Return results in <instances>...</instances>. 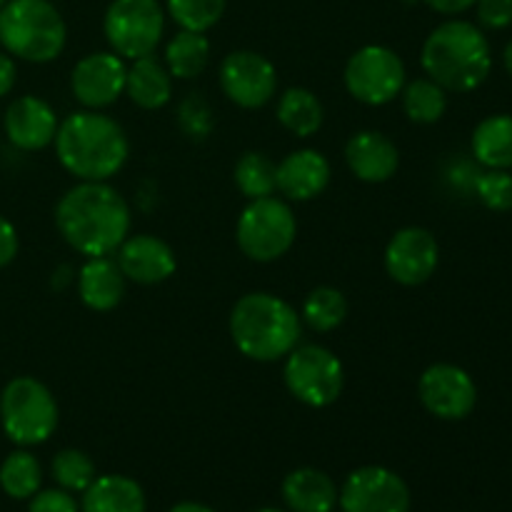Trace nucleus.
Instances as JSON below:
<instances>
[{"label": "nucleus", "mask_w": 512, "mask_h": 512, "mask_svg": "<svg viewBox=\"0 0 512 512\" xmlns=\"http://www.w3.org/2000/svg\"><path fill=\"white\" fill-rule=\"evenodd\" d=\"M133 213L118 188L108 183H75L55 205L60 238L83 258L113 255L130 235Z\"/></svg>", "instance_id": "f257e3e1"}, {"label": "nucleus", "mask_w": 512, "mask_h": 512, "mask_svg": "<svg viewBox=\"0 0 512 512\" xmlns=\"http://www.w3.org/2000/svg\"><path fill=\"white\" fill-rule=\"evenodd\" d=\"M53 145L65 173L80 183H108L130 158L128 133L105 110L83 108L65 115Z\"/></svg>", "instance_id": "f03ea898"}, {"label": "nucleus", "mask_w": 512, "mask_h": 512, "mask_svg": "<svg viewBox=\"0 0 512 512\" xmlns=\"http://www.w3.org/2000/svg\"><path fill=\"white\" fill-rule=\"evenodd\" d=\"M420 65L448 93H473L493 70V50L480 25L453 18L430 30Z\"/></svg>", "instance_id": "7ed1b4c3"}, {"label": "nucleus", "mask_w": 512, "mask_h": 512, "mask_svg": "<svg viewBox=\"0 0 512 512\" xmlns=\"http://www.w3.org/2000/svg\"><path fill=\"white\" fill-rule=\"evenodd\" d=\"M230 338L255 363H278L303 338L300 313L285 298L265 290L245 293L230 310Z\"/></svg>", "instance_id": "20e7f679"}, {"label": "nucleus", "mask_w": 512, "mask_h": 512, "mask_svg": "<svg viewBox=\"0 0 512 512\" xmlns=\"http://www.w3.org/2000/svg\"><path fill=\"white\" fill-rule=\"evenodd\" d=\"M68 25L50 0H8L0 8V45L25 63L45 65L63 55Z\"/></svg>", "instance_id": "39448f33"}, {"label": "nucleus", "mask_w": 512, "mask_h": 512, "mask_svg": "<svg viewBox=\"0 0 512 512\" xmlns=\"http://www.w3.org/2000/svg\"><path fill=\"white\" fill-rule=\"evenodd\" d=\"M58 403L50 388L30 375H18L0 393V425L10 443L33 448L53 438L58 430Z\"/></svg>", "instance_id": "423d86ee"}, {"label": "nucleus", "mask_w": 512, "mask_h": 512, "mask_svg": "<svg viewBox=\"0 0 512 512\" xmlns=\"http://www.w3.org/2000/svg\"><path fill=\"white\" fill-rule=\"evenodd\" d=\"M298 238V220L283 198L248 200L235 223V243L253 263H275L290 253Z\"/></svg>", "instance_id": "0eeeda50"}, {"label": "nucleus", "mask_w": 512, "mask_h": 512, "mask_svg": "<svg viewBox=\"0 0 512 512\" xmlns=\"http://www.w3.org/2000/svg\"><path fill=\"white\" fill-rule=\"evenodd\" d=\"M283 380L288 393L308 408L323 410L338 403L345 388V368L338 355L318 343L295 345L285 355Z\"/></svg>", "instance_id": "6e6552de"}, {"label": "nucleus", "mask_w": 512, "mask_h": 512, "mask_svg": "<svg viewBox=\"0 0 512 512\" xmlns=\"http://www.w3.org/2000/svg\"><path fill=\"white\" fill-rule=\"evenodd\" d=\"M165 5L160 0H110L103 15L108 48L123 60L155 55L165 35Z\"/></svg>", "instance_id": "1a4fd4ad"}, {"label": "nucleus", "mask_w": 512, "mask_h": 512, "mask_svg": "<svg viewBox=\"0 0 512 512\" xmlns=\"http://www.w3.org/2000/svg\"><path fill=\"white\" fill-rule=\"evenodd\" d=\"M343 83L358 103L380 108L400 98L408 83V70L403 58L388 45H363L345 63Z\"/></svg>", "instance_id": "9d476101"}, {"label": "nucleus", "mask_w": 512, "mask_h": 512, "mask_svg": "<svg viewBox=\"0 0 512 512\" xmlns=\"http://www.w3.org/2000/svg\"><path fill=\"white\" fill-rule=\"evenodd\" d=\"M218 83L225 98L243 110H260L278 95V70L255 50H233L220 60Z\"/></svg>", "instance_id": "9b49d317"}, {"label": "nucleus", "mask_w": 512, "mask_h": 512, "mask_svg": "<svg viewBox=\"0 0 512 512\" xmlns=\"http://www.w3.org/2000/svg\"><path fill=\"white\" fill-rule=\"evenodd\" d=\"M338 505L343 512H410L413 495L395 470L363 465L345 478Z\"/></svg>", "instance_id": "f8f14e48"}, {"label": "nucleus", "mask_w": 512, "mask_h": 512, "mask_svg": "<svg viewBox=\"0 0 512 512\" xmlns=\"http://www.w3.org/2000/svg\"><path fill=\"white\" fill-rule=\"evenodd\" d=\"M418 398L433 418L465 420L478 405V385L468 370L453 363H435L418 378Z\"/></svg>", "instance_id": "ddd939ff"}, {"label": "nucleus", "mask_w": 512, "mask_h": 512, "mask_svg": "<svg viewBox=\"0 0 512 512\" xmlns=\"http://www.w3.org/2000/svg\"><path fill=\"white\" fill-rule=\"evenodd\" d=\"M385 273L403 288H418L428 283L440 263V245L430 230L408 225L393 233L385 245Z\"/></svg>", "instance_id": "4468645a"}, {"label": "nucleus", "mask_w": 512, "mask_h": 512, "mask_svg": "<svg viewBox=\"0 0 512 512\" xmlns=\"http://www.w3.org/2000/svg\"><path fill=\"white\" fill-rule=\"evenodd\" d=\"M125 75L128 60L115 55L113 50L88 53L75 63L70 73V93L83 108L105 110L125 95Z\"/></svg>", "instance_id": "2eb2a0df"}, {"label": "nucleus", "mask_w": 512, "mask_h": 512, "mask_svg": "<svg viewBox=\"0 0 512 512\" xmlns=\"http://www.w3.org/2000/svg\"><path fill=\"white\" fill-rule=\"evenodd\" d=\"M115 263L123 270L125 280L135 285H160L178 270L175 250L163 238L150 233L128 235L115 250Z\"/></svg>", "instance_id": "dca6fc26"}, {"label": "nucleus", "mask_w": 512, "mask_h": 512, "mask_svg": "<svg viewBox=\"0 0 512 512\" xmlns=\"http://www.w3.org/2000/svg\"><path fill=\"white\" fill-rule=\"evenodd\" d=\"M58 125L60 120L53 105L45 103L38 95L15 98L3 115V128L10 145L23 153H38L53 145Z\"/></svg>", "instance_id": "f3484780"}, {"label": "nucleus", "mask_w": 512, "mask_h": 512, "mask_svg": "<svg viewBox=\"0 0 512 512\" xmlns=\"http://www.w3.org/2000/svg\"><path fill=\"white\" fill-rule=\"evenodd\" d=\"M333 168L330 160L315 148H300L285 155L278 163V193L288 203H308L328 190Z\"/></svg>", "instance_id": "a211bd4d"}, {"label": "nucleus", "mask_w": 512, "mask_h": 512, "mask_svg": "<svg viewBox=\"0 0 512 512\" xmlns=\"http://www.w3.org/2000/svg\"><path fill=\"white\" fill-rule=\"evenodd\" d=\"M345 165L363 183H388L400 168V150L380 130H360L345 143Z\"/></svg>", "instance_id": "6ab92c4d"}, {"label": "nucleus", "mask_w": 512, "mask_h": 512, "mask_svg": "<svg viewBox=\"0 0 512 512\" xmlns=\"http://www.w3.org/2000/svg\"><path fill=\"white\" fill-rule=\"evenodd\" d=\"M75 288H78V298L85 308L93 313H110L123 303L128 280L115 258L103 255V258H85L75 275Z\"/></svg>", "instance_id": "aec40b11"}, {"label": "nucleus", "mask_w": 512, "mask_h": 512, "mask_svg": "<svg viewBox=\"0 0 512 512\" xmlns=\"http://www.w3.org/2000/svg\"><path fill=\"white\" fill-rule=\"evenodd\" d=\"M338 485L318 468H298L285 475L283 493L290 512H333L338 505Z\"/></svg>", "instance_id": "412c9836"}, {"label": "nucleus", "mask_w": 512, "mask_h": 512, "mask_svg": "<svg viewBox=\"0 0 512 512\" xmlns=\"http://www.w3.org/2000/svg\"><path fill=\"white\" fill-rule=\"evenodd\" d=\"M125 95L140 110H160L173 100V75L155 55L130 60L125 75Z\"/></svg>", "instance_id": "4be33fe9"}, {"label": "nucleus", "mask_w": 512, "mask_h": 512, "mask_svg": "<svg viewBox=\"0 0 512 512\" xmlns=\"http://www.w3.org/2000/svg\"><path fill=\"white\" fill-rule=\"evenodd\" d=\"M80 498V512H145L143 488L128 475H98Z\"/></svg>", "instance_id": "5701e85b"}, {"label": "nucleus", "mask_w": 512, "mask_h": 512, "mask_svg": "<svg viewBox=\"0 0 512 512\" xmlns=\"http://www.w3.org/2000/svg\"><path fill=\"white\" fill-rule=\"evenodd\" d=\"M275 118L295 138H313L325 123V108L318 95L308 88H288L278 95Z\"/></svg>", "instance_id": "b1692460"}, {"label": "nucleus", "mask_w": 512, "mask_h": 512, "mask_svg": "<svg viewBox=\"0 0 512 512\" xmlns=\"http://www.w3.org/2000/svg\"><path fill=\"white\" fill-rule=\"evenodd\" d=\"M475 160L488 170L512 168V115L498 113L480 120L470 140Z\"/></svg>", "instance_id": "393cba45"}, {"label": "nucleus", "mask_w": 512, "mask_h": 512, "mask_svg": "<svg viewBox=\"0 0 512 512\" xmlns=\"http://www.w3.org/2000/svg\"><path fill=\"white\" fill-rule=\"evenodd\" d=\"M163 63L173 80H195L210 65V40L205 33L178 30L168 40L163 53Z\"/></svg>", "instance_id": "a878e982"}, {"label": "nucleus", "mask_w": 512, "mask_h": 512, "mask_svg": "<svg viewBox=\"0 0 512 512\" xmlns=\"http://www.w3.org/2000/svg\"><path fill=\"white\" fill-rule=\"evenodd\" d=\"M348 298L333 285H318L310 290L300 308V320L315 333H333L348 318Z\"/></svg>", "instance_id": "bb28decb"}, {"label": "nucleus", "mask_w": 512, "mask_h": 512, "mask_svg": "<svg viewBox=\"0 0 512 512\" xmlns=\"http://www.w3.org/2000/svg\"><path fill=\"white\" fill-rule=\"evenodd\" d=\"M278 163L270 155L260 153V150H248L238 158L233 170L235 188L240 190L245 200H260L270 198L278 193Z\"/></svg>", "instance_id": "cd10ccee"}, {"label": "nucleus", "mask_w": 512, "mask_h": 512, "mask_svg": "<svg viewBox=\"0 0 512 512\" xmlns=\"http://www.w3.org/2000/svg\"><path fill=\"white\" fill-rule=\"evenodd\" d=\"M400 100H403L405 115L415 125L438 123L445 115V110H448V90L440 88L428 75L405 83Z\"/></svg>", "instance_id": "c85d7f7f"}, {"label": "nucleus", "mask_w": 512, "mask_h": 512, "mask_svg": "<svg viewBox=\"0 0 512 512\" xmlns=\"http://www.w3.org/2000/svg\"><path fill=\"white\" fill-rule=\"evenodd\" d=\"M43 485V468L30 450H13L0 465V488L13 500H30Z\"/></svg>", "instance_id": "c756f323"}, {"label": "nucleus", "mask_w": 512, "mask_h": 512, "mask_svg": "<svg viewBox=\"0 0 512 512\" xmlns=\"http://www.w3.org/2000/svg\"><path fill=\"white\" fill-rule=\"evenodd\" d=\"M228 0H165V13L178 30L208 33L223 20Z\"/></svg>", "instance_id": "7c9ffc66"}, {"label": "nucleus", "mask_w": 512, "mask_h": 512, "mask_svg": "<svg viewBox=\"0 0 512 512\" xmlns=\"http://www.w3.org/2000/svg\"><path fill=\"white\" fill-rule=\"evenodd\" d=\"M50 475L58 488L68 490V493H83L98 478L93 458L78 448H65L55 453L53 463H50Z\"/></svg>", "instance_id": "2f4dec72"}, {"label": "nucleus", "mask_w": 512, "mask_h": 512, "mask_svg": "<svg viewBox=\"0 0 512 512\" xmlns=\"http://www.w3.org/2000/svg\"><path fill=\"white\" fill-rule=\"evenodd\" d=\"M475 195L493 213L512 210V173L510 170H485L475 178Z\"/></svg>", "instance_id": "473e14b6"}, {"label": "nucleus", "mask_w": 512, "mask_h": 512, "mask_svg": "<svg viewBox=\"0 0 512 512\" xmlns=\"http://www.w3.org/2000/svg\"><path fill=\"white\" fill-rule=\"evenodd\" d=\"M180 128L190 138H205L213 130V113L200 95H190L180 103Z\"/></svg>", "instance_id": "72a5a7b5"}, {"label": "nucleus", "mask_w": 512, "mask_h": 512, "mask_svg": "<svg viewBox=\"0 0 512 512\" xmlns=\"http://www.w3.org/2000/svg\"><path fill=\"white\" fill-rule=\"evenodd\" d=\"M28 512H80V503L73 498V493L63 488L38 490L30 498Z\"/></svg>", "instance_id": "f704fd0d"}, {"label": "nucleus", "mask_w": 512, "mask_h": 512, "mask_svg": "<svg viewBox=\"0 0 512 512\" xmlns=\"http://www.w3.org/2000/svg\"><path fill=\"white\" fill-rule=\"evenodd\" d=\"M480 28L505 30L512 25V0H475Z\"/></svg>", "instance_id": "c9c22d12"}, {"label": "nucleus", "mask_w": 512, "mask_h": 512, "mask_svg": "<svg viewBox=\"0 0 512 512\" xmlns=\"http://www.w3.org/2000/svg\"><path fill=\"white\" fill-rule=\"evenodd\" d=\"M18 248V230H15V225L5 215H0V268L13 263L15 255H18Z\"/></svg>", "instance_id": "e433bc0d"}, {"label": "nucleus", "mask_w": 512, "mask_h": 512, "mask_svg": "<svg viewBox=\"0 0 512 512\" xmlns=\"http://www.w3.org/2000/svg\"><path fill=\"white\" fill-rule=\"evenodd\" d=\"M15 80H18V65H15V58L8 53H0V98L15 88Z\"/></svg>", "instance_id": "4c0bfd02"}, {"label": "nucleus", "mask_w": 512, "mask_h": 512, "mask_svg": "<svg viewBox=\"0 0 512 512\" xmlns=\"http://www.w3.org/2000/svg\"><path fill=\"white\" fill-rule=\"evenodd\" d=\"M430 10L440 15H460L475 5V0H423Z\"/></svg>", "instance_id": "58836bf2"}, {"label": "nucleus", "mask_w": 512, "mask_h": 512, "mask_svg": "<svg viewBox=\"0 0 512 512\" xmlns=\"http://www.w3.org/2000/svg\"><path fill=\"white\" fill-rule=\"evenodd\" d=\"M73 280H75L73 278V268H70V265H60V268L53 273V288L63 290L65 285L73 283Z\"/></svg>", "instance_id": "ea45409f"}, {"label": "nucleus", "mask_w": 512, "mask_h": 512, "mask_svg": "<svg viewBox=\"0 0 512 512\" xmlns=\"http://www.w3.org/2000/svg\"><path fill=\"white\" fill-rule=\"evenodd\" d=\"M168 512H215L213 508H208V505L203 503H193V500H185V503H178L173 505Z\"/></svg>", "instance_id": "a19ab883"}, {"label": "nucleus", "mask_w": 512, "mask_h": 512, "mask_svg": "<svg viewBox=\"0 0 512 512\" xmlns=\"http://www.w3.org/2000/svg\"><path fill=\"white\" fill-rule=\"evenodd\" d=\"M503 63H505V70H508L510 78H512V40L505 45V50H503Z\"/></svg>", "instance_id": "79ce46f5"}, {"label": "nucleus", "mask_w": 512, "mask_h": 512, "mask_svg": "<svg viewBox=\"0 0 512 512\" xmlns=\"http://www.w3.org/2000/svg\"><path fill=\"white\" fill-rule=\"evenodd\" d=\"M255 512H290V510H280V508H263V510H255Z\"/></svg>", "instance_id": "37998d69"}, {"label": "nucleus", "mask_w": 512, "mask_h": 512, "mask_svg": "<svg viewBox=\"0 0 512 512\" xmlns=\"http://www.w3.org/2000/svg\"><path fill=\"white\" fill-rule=\"evenodd\" d=\"M5 3H8V0H0V8H3V5H5Z\"/></svg>", "instance_id": "c03bdc74"}, {"label": "nucleus", "mask_w": 512, "mask_h": 512, "mask_svg": "<svg viewBox=\"0 0 512 512\" xmlns=\"http://www.w3.org/2000/svg\"><path fill=\"white\" fill-rule=\"evenodd\" d=\"M333 512H335V510H333ZM340 512H343V510H340Z\"/></svg>", "instance_id": "a18cd8bd"}]
</instances>
